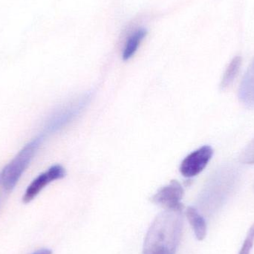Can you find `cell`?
<instances>
[{"instance_id": "obj_8", "label": "cell", "mask_w": 254, "mask_h": 254, "mask_svg": "<svg viewBox=\"0 0 254 254\" xmlns=\"http://www.w3.org/2000/svg\"><path fill=\"white\" fill-rule=\"evenodd\" d=\"M186 216L193 230L195 238L198 241L204 240L207 233V222L204 216L194 207H188Z\"/></svg>"}, {"instance_id": "obj_6", "label": "cell", "mask_w": 254, "mask_h": 254, "mask_svg": "<svg viewBox=\"0 0 254 254\" xmlns=\"http://www.w3.org/2000/svg\"><path fill=\"white\" fill-rule=\"evenodd\" d=\"M65 176V169L62 166H52L47 171L37 176L31 182L24 194L22 201L24 203L31 202L49 183L63 179Z\"/></svg>"}, {"instance_id": "obj_7", "label": "cell", "mask_w": 254, "mask_h": 254, "mask_svg": "<svg viewBox=\"0 0 254 254\" xmlns=\"http://www.w3.org/2000/svg\"><path fill=\"white\" fill-rule=\"evenodd\" d=\"M238 96L245 107L254 108V59L242 80Z\"/></svg>"}, {"instance_id": "obj_3", "label": "cell", "mask_w": 254, "mask_h": 254, "mask_svg": "<svg viewBox=\"0 0 254 254\" xmlns=\"http://www.w3.org/2000/svg\"><path fill=\"white\" fill-rule=\"evenodd\" d=\"M43 138L42 136H39L27 143L16 157L3 169L1 180L4 190L10 192L15 188L22 173L29 165L40 147Z\"/></svg>"}, {"instance_id": "obj_1", "label": "cell", "mask_w": 254, "mask_h": 254, "mask_svg": "<svg viewBox=\"0 0 254 254\" xmlns=\"http://www.w3.org/2000/svg\"><path fill=\"white\" fill-rule=\"evenodd\" d=\"M183 226L182 210H166L160 213L146 233L143 254H175Z\"/></svg>"}, {"instance_id": "obj_11", "label": "cell", "mask_w": 254, "mask_h": 254, "mask_svg": "<svg viewBox=\"0 0 254 254\" xmlns=\"http://www.w3.org/2000/svg\"><path fill=\"white\" fill-rule=\"evenodd\" d=\"M254 246V222L249 230L239 254H251Z\"/></svg>"}, {"instance_id": "obj_5", "label": "cell", "mask_w": 254, "mask_h": 254, "mask_svg": "<svg viewBox=\"0 0 254 254\" xmlns=\"http://www.w3.org/2000/svg\"><path fill=\"white\" fill-rule=\"evenodd\" d=\"M183 195L182 185L177 181L173 180L152 197V201L167 210H183V204L181 203Z\"/></svg>"}, {"instance_id": "obj_2", "label": "cell", "mask_w": 254, "mask_h": 254, "mask_svg": "<svg viewBox=\"0 0 254 254\" xmlns=\"http://www.w3.org/2000/svg\"><path fill=\"white\" fill-rule=\"evenodd\" d=\"M235 167L225 166L212 179L200 201L201 208L207 216L219 211L234 193L239 180Z\"/></svg>"}, {"instance_id": "obj_4", "label": "cell", "mask_w": 254, "mask_h": 254, "mask_svg": "<svg viewBox=\"0 0 254 254\" xmlns=\"http://www.w3.org/2000/svg\"><path fill=\"white\" fill-rule=\"evenodd\" d=\"M213 155L211 146H203L188 155L180 166V172L185 177L197 176L207 167Z\"/></svg>"}, {"instance_id": "obj_13", "label": "cell", "mask_w": 254, "mask_h": 254, "mask_svg": "<svg viewBox=\"0 0 254 254\" xmlns=\"http://www.w3.org/2000/svg\"><path fill=\"white\" fill-rule=\"evenodd\" d=\"M33 254H52V252L49 249H43L37 251V252Z\"/></svg>"}, {"instance_id": "obj_12", "label": "cell", "mask_w": 254, "mask_h": 254, "mask_svg": "<svg viewBox=\"0 0 254 254\" xmlns=\"http://www.w3.org/2000/svg\"><path fill=\"white\" fill-rule=\"evenodd\" d=\"M240 161L245 164H254V138L242 152Z\"/></svg>"}, {"instance_id": "obj_10", "label": "cell", "mask_w": 254, "mask_h": 254, "mask_svg": "<svg viewBox=\"0 0 254 254\" xmlns=\"http://www.w3.org/2000/svg\"><path fill=\"white\" fill-rule=\"evenodd\" d=\"M242 65V58L240 56L235 57L230 63L227 67L222 82H221L220 88L222 90H226L229 88L235 80L236 77L238 75Z\"/></svg>"}, {"instance_id": "obj_9", "label": "cell", "mask_w": 254, "mask_h": 254, "mask_svg": "<svg viewBox=\"0 0 254 254\" xmlns=\"http://www.w3.org/2000/svg\"><path fill=\"white\" fill-rule=\"evenodd\" d=\"M147 30L138 28L128 37L123 52V59L128 61L134 55L141 42L146 37Z\"/></svg>"}, {"instance_id": "obj_14", "label": "cell", "mask_w": 254, "mask_h": 254, "mask_svg": "<svg viewBox=\"0 0 254 254\" xmlns=\"http://www.w3.org/2000/svg\"></svg>"}]
</instances>
